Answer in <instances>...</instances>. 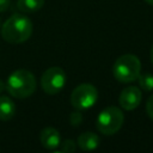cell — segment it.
<instances>
[{
    "label": "cell",
    "instance_id": "6da1fadb",
    "mask_svg": "<svg viewBox=\"0 0 153 153\" xmlns=\"http://www.w3.org/2000/svg\"><path fill=\"white\" fill-rule=\"evenodd\" d=\"M32 23L24 14L11 16L1 27L2 38L12 44H19L27 41L32 33Z\"/></svg>",
    "mask_w": 153,
    "mask_h": 153
},
{
    "label": "cell",
    "instance_id": "7a4b0ae2",
    "mask_svg": "<svg viewBox=\"0 0 153 153\" xmlns=\"http://www.w3.org/2000/svg\"><path fill=\"white\" fill-rule=\"evenodd\" d=\"M6 90L14 98H27L36 90L35 75L27 69H17L8 76Z\"/></svg>",
    "mask_w": 153,
    "mask_h": 153
},
{
    "label": "cell",
    "instance_id": "3957f363",
    "mask_svg": "<svg viewBox=\"0 0 153 153\" xmlns=\"http://www.w3.org/2000/svg\"><path fill=\"white\" fill-rule=\"evenodd\" d=\"M112 73L115 79L120 82L127 84L135 81L141 73V62L135 55L124 54L115 61L112 66Z\"/></svg>",
    "mask_w": 153,
    "mask_h": 153
},
{
    "label": "cell",
    "instance_id": "277c9868",
    "mask_svg": "<svg viewBox=\"0 0 153 153\" xmlns=\"http://www.w3.org/2000/svg\"><path fill=\"white\" fill-rule=\"evenodd\" d=\"M124 121L123 112L117 106H108L103 109L96 121L97 129L104 135H114L117 133Z\"/></svg>",
    "mask_w": 153,
    "mask_h": 153
},
{
    "label": "cell",
    "instance_id": "5b68a950",
    "mask_svg": "<svg viewBox=\"0 0 153 153\" xmlns=\"http://www.w3.org/2000/svg\"><path fill=\"white\" fill-rule=\"evenodd\" d=\"M98 99V91L92 84L78 85L71 94V104L76 110H86L92 108Z\"/></svg>",
    "mask_w": 153,
    "mask_h": 153
},
{
    "label": "cell",
    "instance_id": "8992f818",
    "mask_svg": "<svg viewBox=\"0 0 153 153\" xmlns=\"http://www.w3.org/2000/svg\"><path fill=\"white\" fill-rule=\"evenodd\" d=\"M66 84V73L60 67L48 68L41 76V87L47 94L59 93Z\"/></svg>",
    "mask_w": 153,
    "mask_h": 153
},
{
    "label": "cell",
    "instance_id": "52a82bcc",
    "mask_svg": "<svg viewBox=\"0 0 153 153\" xmlns=\"http://www.w3.org/2000/svg\"><path fill=\"white\" fill-rule=\"evenodd\" d=\"M141 91L137 86H127L118 97V103L124 110H134L141 103Z\"/></svg>",
    "mask_w": 153,
    "mask_h": 153
},
{
    "label": "cell",
    "instance_id": "ba28073f",
    "mask_svg": "<svg viewBox=\"0 0 153 153\" xmlns=\"http://www.w3.org/2000/svg\"><path fill=\"white\" fill-rule=\"evenodd\" d=\"M39 140L43 147L47 149H56L61 143V136L60 133L51 127H47L41 131Z\"/></svg>",
    "mask_w": 153,
    "mask_h": 153
},
{
    "label": "cell",
    "instance_id": "9c48e42d",
    "mask_svg": "<svg viewBox=\"0 0 153 153\" xmlns=\"http://www.w3.org/2000/svg\"><path fill=\"white\" fill-rule=\"evenodd\" d=\"M78 146L82 151H93L99 145V137L97 134L91 131H85L78 137Z\"/></svg>",
    "mask_w": 153,
    "mask_h": 153
},
{
    "label": "cell",
    "instance_id": "30bf717a",
    "mask_svg": "<svg viewBox=\"0 0 153 153\" xmlns=\"http://www.w3.org/2000/svg\"><path fill=\"white\" fill-rule=\"evenodd\" d=\"M16 114V105L7 96H0V121H8Z\"/></svg>",
    "mask_w": 153,
    "mask_h": 153
},
{
    "label": "cell",
    "instance_id": "8fae6325",
    "mask_svg": "<svg viewBox=\"0 0 153 153\" xmlns=\"http://www.w3.org/2000/svg\"><path fill=\"white\" fill-rule=\"evenodd\" d=\"M44 0H17V7L24 13H33L42 8Z\"/></svg>",
    "mask_w": 153,
    "mask_h": 153
},
{
    "label": "cell",
    "instance_id": "7c38bea8",
    "mask_svg": "<svg viewBox=\"0 0 153 153\" xmlns=\"http://www.w3.org/2000/svg\"><path fill=\"white\" fill-rule=\"evenodd\" d=\"M137 80H139L140 88H142L143 91H152L153 90V74H149V73L141 74L140 73Z\"/></svg>",
    "mask_w": 153,
    "mask_h": 153
},
{
    "label": "cell",
    "instance_id": "4fadbf2b",
    "mask_svg": "<svg viewBox=\"0 0 153 153\" xmlns=\"http://www.w3.org/2000/svg\"><path fill=\"white\" fill-rule=\"evenodd\" d=\"M60 146H61V151L66 153H72V152H75L76 149V143L71 139H66L63 142L60 143Z\"/></svg>",
    "mask_w": 153,
    "mask_h": 153
},
{
    "label": "cell",
    "instance_id": "5bb4252c",
    "mask_svg": "<svg viewBox=\"0 0 153 153\" xmlns=\"http://www.w3.org/2000/svg\"><path fill=\"white\" fill-rule=\"evenodd\" d=\"M69 122L72 126L74 127H78L81 122H82V116L80 112H72L71 116H69Z\"/></svg>",
    "mask_w": 153,
    "mask_h": 153
},
{
    "label": "cell",
    "instance_id": "9a60e30c",
    "mask_svg": "<svg viewBox=\"0 0 153 153\" xmlns=\"http://www.w3.org/2000/svg\"><path fill=\"white\" fill-rule=\"evenodd\" d=\"M146 112H147L148 117L153 120V94L148 98V100L146 103Z\"/></svg>",
    "mask_w": 153,
    "mask_h": 153
},
{
    "label": "cell",
    "instance_id": "2e32d148",
    "mask_svg": "<svg viewBox=\"0 0 153 153\" xmlns=\"http://www.w3.org/2000/svg\"><path fill=\"white\" fill-rule=\"evenodd\" d=\"M11 4V0H0V13L6 11Z\"/></svg>",
    "mask_w": 153,
    "mask_h": 153
},
{
    "label": "cell",
    "instance_id": "e0dca14e",
    "mask_svg": "<svg viewBox=\"0 0 153 153\" xmlns=\"http://www.w3.org/2000/svg\"><path fill=\"white\" fill-rule=\"evenodd\" d=\"M5 88H6V84H5L2 80H0V93H1Z\"/></svg>",
    "mask_w": 153,
    "mask_h": 153
},
{
    "label": "cell",
    "instance_id": "ac0fdd59",
    "mask_svg": "<svg viewBox=\"0 0 153 153\" xmlns=\"http://www.w3.org/2000/svg\"><path fill=\"white\" fill-rule=\"evenodd\" d=\"M151 61L153 63V45H152V49H151Z\"/></svg>",
    "mask_w": 153,
    "mask_h": 153
},
{
    "label": "cell",
    "instance_id": "d6986e66",
    "mask_svg": "<svg viewBox=\"0 0 153 153\" xmlns=\"http://www.w3.org/2000/svg\"><path fill=\"white\" fill-rule=\"evenodd\" d=\"M147 4H149V5H153V0H145Z\"/></svg>",
    "mask_w": 153,
    "mask_h": 153
}]
</instances>
